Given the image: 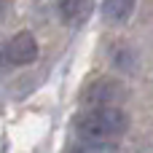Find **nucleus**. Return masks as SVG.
Listing matches in <instances>:
<instances>
[{"label": "nucleus", "instance_id": "nucleus-1", "mask_svg": "<svg viewBox=\"0 0 153 153\" xmlns=\"http://www.w3.org/2000/svg\"><path fill=\"white\" fill-rule=\"evenodd\" d=\"M129 126V118L121 108H94L83 110L75 118V132L86 143H110L121 137Z\"/></svg>", "mask_w": 153, "mask_h": 153}, {"label": "nucleus", "instance_id": "nucleus-5", "mask_svg": "<svg viewBox=\"0 0 153 153\" xmlns=\"http://www.w3.org/2000/svg\"><path fill=\"white\" fill-rule=\"evenodd\" d=\"M134 5H137V0H102V16L108 24L121 27L132 19Z\"/></svg>", "mask_w": 153, "mask_h": 153}, {"label": "nucleus", "instance_id": "nucleus-2", "mask_svg": "<svg viewBox=\"0 0 153 153\" xmlns=\"http://www.w3.org/2000/svg\"><path fill=\"white\" fill-rule=\"evenodd\" d=\"M126 100V89L116 78H94L81 91V105L86 110L94 108H118Z\"/></svg>", "mask_w": 153, "mask_h": 153}, {"label": "nucleus", "instance_id": "nucleus-3", "mask_svg": "<svg viewBox=\"0 0 153 153\" xmlns=\"http://www.w3.org/2000/svg\"><path fill=\"white\" fill-rule=\"evenodd\" d=\"M5 59H8V65H16V67L32 65L38 59V40H35V35L27 32V30L16 32L5 43Z\"/></svg>", "mask_w": 153, "mask_h": 153}, {"label": "nucleus", "instance_id": "nucleus-4", "mask_svg": "<svg viewBox=\"0 0 153 153\" xmlns=\"http://www.w3.org/2000/svg\"><path fill=\"white\" fill-rule=\"evenodd\" d=\"M56 11L67 27H81L94 11V0H56Z\"/></svg>", "mask_w": 153, "mask_h": 153}, {"label": "nucleus", "instance_id": "nucleus-6", "mask_svg": "<svg viewBox=\"0 0 153 153\" xmlns=\"http://www.w3.org/2000/svg\"><path fill=\"white\" fill-rule=\"evenodd\" d=\"M5 19V0H0V22Z\"/></svg>", "mask_w": 153, "mask_h": 153}]
</instances>
